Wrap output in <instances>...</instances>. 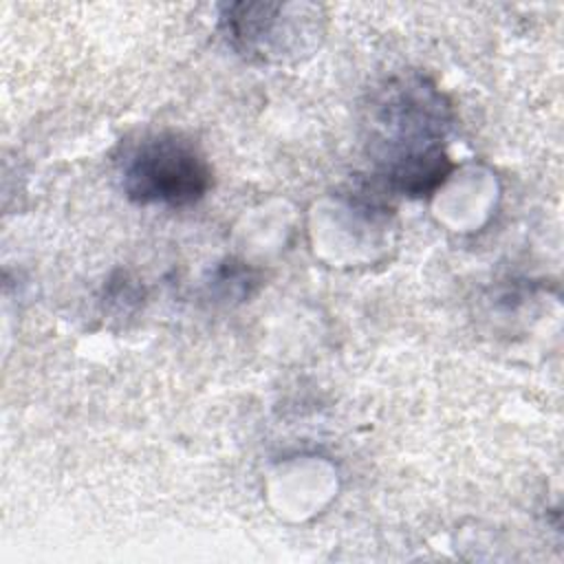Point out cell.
<instances>
[{
	"label": "cell",
	"mask_w": 564,
	"mask_h": 564,
	"mask_svg": "<svg viewBox=\"0 0 564 564\" xmlns=\"http://www.w3.org/2000/svg\"><path fill=\"white\" fill-rule=\"evenodd\" d=\"M377 154L381 176L401 194H432L449 174L445 152L449 108L443 95L425 82L390 86L375 110Z\"/></svg>",
	"instance_id": "6da1fadb"
},
{
	"label": "cell",
	"mask_w": 564,
	"mask_h": 564,
	"mask_svg": "<svg viewBox=\"0 0 564 564\" xmlns=\"http://www.w3.org/2000/svg\"><path fill=\"white\" fill-rule=\"evenodd\" d=\"M209 185L207 159L194 141L174 132L145 137L123 159V192L139 205H192Z\"/></svg>",
	"instance_id": "7a4b0ae2"
}]
</instances>
